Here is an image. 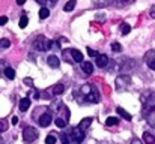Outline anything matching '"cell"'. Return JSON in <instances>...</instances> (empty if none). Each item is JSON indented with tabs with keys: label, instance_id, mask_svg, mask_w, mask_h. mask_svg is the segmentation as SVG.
I'll return each instance as SVG.
<instances>
[{
	"label": "cell",
	"instance_id": "1",
	"mask_svg": "<svg viewBox=\"0 0 155 144\" xmlns=\"http://www.w3.org/2000/svg\"><path fill=\"white\" fill-rule=\"evenodd\" d=\"M145 107H143V116L148 120V123L155 128V95L148 96L146 99L143 98Z\"/></svg>",
	"mask_w": 155,
	"mask_h": 144
},
{
	"label": "cell",
	"instance_id": "2",
	"mask_svg": "<svg viewBox=\"0 0 155 144\" xmlns=\"http://www.w3.org/2000/svg\"><path fill=\"white\" fill-rule=\"evenodd\" d=\"M38 137H39V132H38L35 128H32V126H26V128H24V131H23V140L27 144L36 141Z\"/></svg>",
	"mask_w": 155,
	"mask_h": 144
},
{
	"label": "cell",
	"instance_id": "3",
	"mask_svg": "<svg viewBox=\"0 0 155 144\" xmlns=\"http://www.w3.org/2000/svg\"><path fill=\"white\" fill-rule=\"evenodd\" d=\"M114 84H116V90H117V92H122V90L128 89V86L131 84V78H130L128 75H119V77L116 78Z\"/></svg>",
	"mask_w": 155,
	"mask_h": 144
},
{
	"label": "cell",
	"instance_id": "4",
	"mask_svg": "<svg viewBox=\"0 0 155 144\" xmlns=\"http://www.w3.org/2000/svg\"><path fill=\"white\" fill-rule=\"evenodd\" d=\"M50 44H51V41H48L47 38L38 36V38L33 41V48H35V50H39V51H45V50L50 48Z\"/></svg>",
	"mask_w": 155,
	"mask_h": 144
},
{
	"label": "cell",
	"instance_id": "5",
	"mask_svg": "<svg viewBox=\"0 0 155 144\" xmlns=\"http://www.w3.org/2000/svg\"><path fill=\"white\" fill-rule=\"evenodd\" d=\"M66 135H68L69 138H72L74 141H78V143H81V141L84 140V131H81L78 126H77V128H72Z\"/></svg>",
	"mask_w": 155,
	"mask_h": 144
},
{
	"label": "cell",
	"instance_id": "6",
	"mask_svg": "<svg viewBox=\"0 0 155 144\" xmlns=\"http://www.w3.org/2000/svg\"><path fill=\"white\" fill-rule=\"evenodd\" d=\"M51 120H53L51 113H50V111H45L44 114H41V116H39L38 123H39V126H41V128H47V126H50Z\"/></svg>",
	"mask_w": 155,
	"mask_h": 144
},
{
	"label": "cell",
	"instance_id": "7",
	"mask_svg": "<svg viewBox=\"0 0 155 144\" xmlns=\"http://www.w3.org/2000/svg\"><path fill=\"white\" fill-rule=\"evenodd\" d=\"M108 65V57L105 54H98L97 56V66L98 68H105Z\"/></svg>",
	"mask_w": 155,
	"mask_h": 144
},
{
	"label": "cell",
	"instance_id": "8",
	"mask_svg": "<svg viewBox=\"0 0 155 144\" xmlns=\"http://www.w3.org/2000/svg\"><path fill=\"white\" fill-rule=\"evenodd\" d=\"M84 99H86L87 102H98V101H100V95L95 92V89H91L89 93L84 96Z\"/></svg>",
	"mask_w": 155,
	"mask_h": 144
},
{
	"label": "cell",
	"instance_id": "9",
	"mask_svg": "<svg viewBox=\"0 0 155 144\" xmlns=\"http://www.w3.org/2000/svg\"><path fill=\"white\" fill-rule=\"evenodd\" d=\"M18 108H20V111H27L29 108H30V98H23L21 101H20V105H18Z\"/></svg>",
	"mask_w": 155,
	"mask_h": 144
},
{
	"label": "cell",
	"instance_id": "10",
	"mask_svg": "<svg viewBox=\"0 0 155 144\" xmlns=\"http://www.w3.org/2000/svg\"><path fill=\"white\" fill-rule=\"evenodd\" d=\"M71 57H72V60L74 62H77V63H81L83 62V54H81V51H78V50H71Z\"/></svg>",
	"mask_w": 155,
	"mask_h": 144
},
{
	"label": "cell",
	"instance_id": "11",
	"mask_svg": "<svg viewBox=\"0 0 155 144\" xmlns=\"http://www.w3.org/2000/svg\"><path fill=\"white\" fill-rule=\"evenodd\" d=\"M47 63H48V66L50 68H59L60 66V60L56 57V56H48V59H47Z\"/></svg>",
	"mask_w": 155,
	"mask_h": 144
},
{
	"label": "cell",
	"instance_id": "12",
	"mask_svg": "<svg viewBox=\"0 0 155 144\" xmlns=\"http://www.w3.org/2000/svg\"><path fill=\"white\" fill-rule=\"evenodd\" d=\"M81 69H83V72L86 75H91L94 72V66H92L91 62H81Z\"/></svg>",
	"mask_w": 155,
	"mask_h": 144
},
{
	"label": "cell",
	"instance_id": "13",
	"mask_svg": "<svg viewBox=\"0 0 155 144\" xmlns=\"http://www.w3.org/2000/svg\"><path fill=\"white\" fill-rule=\"evenodd\" d=\"M92 120H94L92 117H86V119H83V120H81V122L78 123V128H80L81 131H86V129H87V128L91 126Z\"/></svg>",
	"mask_w": 155,
	"mask_h": 144
},
{
	"label": "cell",
	"instance_id": "14",
	"mask_svg": "<svg viewBox=\"0 0 155 144\" xmlns=\"http://www.w3.org/2000/svg\"><path fill=\"white\" fill-rule=\"evenodd\" d=\"M116 111H117V114L122 117V119H125V120H131L133 117H131V114L128 113V111H125L122 107H119V108H116Z\"/></svg>",
	"mask_w": 155,
	"mask_h": 144
},
{
	"label": "cell",
	"instance_id": "15",
	"mask_svg": "<svg viewBox=\"0 0 155 144\" xmlns=\"http://www.w3.org/2000/svg\"><path fill=\"white\" fill-rule=\"evenodd\" d=\"M54 123H56V126H57V128H65V126H66V123H68V119H66V117L59 116V117H56Z\"/></svg>",
	"mask_w": 155,
	"mask_h": 144
},
{
	"label": "cell",
	"instance_id": "16",
	"mask_svg": "<svg viewBox=\"0 0 155 144\" xmlns=\"http://www.w3.org/2000/svg\"><path fill=\"white\" fill-rule=\"evenodd\" d=\"M143 143L145 144H155V137L151 132H145L143 134Z\"/></svg>",
	"mask_w": 155,
	"mask_h": 144
},
{
	"label": "cell",
	"instance_id": "17",
	"mask_svg": "<svg viewBox=\"0 0 155 144\" xmlns=\"http://www.w3.org/2000/svg\"><path fill=\"white\" fill-rule=\"evenodd\" d=\"M63 90H65V86L63 84H56L54 87H53V95L54 96H57V95H62L63 93Z\"/></svg>",
	"mask_w": 155,
	"mask_h": 144
},
{
	"label": "cell",
	"instance_id": "18",
	"mask_svg": "<svg viewBox=\"0 0 155 144\" xmlns=\"http://www.w3.org/2000/svg\"><path fill=\"white\" fill-rule=\"evenodd\" d=\"M48 17H50V9L45 8V6H42L41 11H39V18H41V20H45V18H48Z\"/></svg>",
	"mask_w": 155,
	"mask_h": 144
},
{
	"label": "cell",
	"instance_id": "19",
	"mask_svg": "<svg viewBox=\"0 0 155 144\" xmlns=\"http://www.w3.org/2000/svg\"><path fill=\"white\" fill-rule=\"evenodd\" d=\"M75 5H77V2H75V0H69V2L63 6V11H65V12H71V11L75 8Z\"/></svg>",
	"mask_w": 155,
	"mask_h": 144
},
{
	"label": "cell",
	"instance_id": "20",
	"mask_svg": "<svg viewBox=\"0 0 155 144\" xmlns=\"http://www.w3.org/2000/svg\"><path fill=\"white\" fill-rule=\"evenodd\" d=\"M5 75H6V78H9V80H14L15 78V71L12 69V68H5Z\"/></svg>",
	"mask_w": 155,
	"mask_h": 144
},
{
	"label": "cell",
	"instance_id": "21",
	"mask_svg": "<svg viewBox=\"0 0 155 144\" xmlns=\"http://www.w3.org/2000/svg\"><path fill=\"white\" fill-rule=\"evenodd\" d=\"M9 47H11V41L9 39H6V38L0 39V51H3V50H6Z\"/></svg>",
	"mask_w": 155,
	"mask_h": 144
},
{
	"label": "cell",
	"instance_id": "22",
	"mask_svg": "<svg viewBox=\"0 0 155 144\" xmlns=\"http://www.w3.org/2000/svg\"><path fill=\"white\" fill-rule=\"evenodd\" d=\"M119 123V119L117 117H108L107 120H105V125L107 126H114V125H117Z\"/></svg>",
	"mask_w": 155,
	"mask_h": 144
},
{
	"label": "cell",
	"instance_id": "23",
	"mask_svg": "<svg viewBox=\"0 0 155 144\" xmlns=\"http://www.w3.org/2000/svg\"><path fill=\"white\" fill-rule=\"evenodd\" d=\"M27 24H29V18L26 15H21V18H20V27L21 29H26Z\"/></svg>",
	"mask_w": 155,
	"mask_h": 144
},
{
	"label": "cell",
	"instance_id": "24",
	"mask_svg": "<svg viewBox=\"0 0 155 144\" xmlns=\"http://www.w3.org/2000/svg\"><path fill=\"white\" fill-rule=\"evenodd\" d=\"M62 141H63V144H80V143H78V141H74L72 138H69V137H68L66 134L63 135V138H62Z\"/></svg>",
	"mask_w": 155,
	"mask_h": 144
},
{
	"label": "cell",
	"instance_id": "25",
	"mask_svg": "<svg viewBox=\"0 0 155 144\" xmlns=\"http://www.w3.org/2000/svg\"><path fill=\"white\" fill-rule=\"evenodd\" d=\"M120 32H122V35H128V33L131 32V26H130V24H122Z\"/></svg>",
	"mask_w": 155,
	"mask_h": 144
},
{
	"label": "cell",
	"instance_id": "26",
	"mask_svg": "<svg viewBox=\"0 0 155 144\" xmlns=\"http://www.w3.org/2000/svg\"><path fill=\"white\" fill-rule=\"evenodd\" d=\"M111 50H113L114 53H119V51H122V47H120V44L113 42V44H111Z\"/></svg>",
	"mask_w": 155,
	"mask_h": 144
},
{
	"label": "cell",
	"instance_id": "27",
	"mask_svg": "<svg viewBox=\"0 0 155 144\" xmlns=\"http://www.w3.org/2000/svg\"><path fill=\"white\" fill-rule=\"evenodd\" d=\"M54 143H56V137L54 135H48L45 138V144H54Z\"/></svg>",
	"mask_w": 155,
	"mask_h": 144
},
{
	"label": "cell",
	"instance_id": "28",
	"mask_svg": "<svg viewBox=\"0 0 155 144\" xmlns=\"http://www.w3.org/2000/svg\"><path fill=\"white\" fill-rule=\"evenodd\" d=\"M87 54H89L91 57H97V56H98V53H97L95 50H92V48H87Z\"/></svg>",
	"mask_w": 155,
	"mask_h": 144
},
{
	"label": "cell",
	"instance_id": "29",
	"mask_svg": "<svg viewBox=\"0 0 155 144\" xmlns=\"http://www.w3.org/2000/svg\"><path fill=\"white\" fill-rule=\"evenodd\" d=\"M8 129V123H5V122H0V132H5Z\"/></svg>",
	"mask_w": 155,
	"mask_h": 144
},
{
	"label": "cell",
	"instance_id": "30",
	"mask_svg": "<svg viewBox=\"0 0 155 144\" xmlns=\"http://www.w3.org/2000/svg\"><path fill=\"white\" fill-rule=\"evenodd\" d=\"M6 23H8V17H5V15L0 17V26H5Z\"/></svg>",
	"mask_w": 155,
	"mask_h": 144
},
{
	"label": "cell",
	"instance_id": "31",
	"mask_svg": "<svg viewBox=\"0 0 155 144\" xmlns=\"http://www.w3.org/2000/svg\"><path fill=\"white\" fill-rule=\"evenodd\" d=\"M148 66H149L151 69H154V71H155V59H154V60H149V62H148Z\"/></svg>",
	"mask_w": 155,
	"mask_h": 144
},
{
	"label": "cell",
	"instance_id": "32",
	"mask_svg": "<svg viewBox=\"0 0 155 144\" xmlns=\"http://www.w3.org/2000/svg\"><path fill=\"white\" fill-rule=\"evenodd\" d=\"M149 15H151V18H155V5L151 8V11H149Z\"/></svg>",
	"mask_w": 155,
	"mask_h": 144
},
{
	"label": "cell",
	"instance_id": "33",
	"mask_svg": "<svg viewBox=\"0 0 155 144\" xmlns=\"http://www.w3.org/2000/svg\"><path fill=\"white\" fill-rule=\"evenodd\" d=\"M32 78H24V84H27V86H32Z\"/></svg>",
	"mask_w": 155,
	"mask_h": 144
},
{
	"label": "cell",
	"instance_id": "34",
	"mask_svg": "<svg viewBox=\"0 0 155 144\" xmlns=\"http://www.w3.org/2000/svg\"><path fill=\"white\" fill-rule=\"evenodd\" d=\"M11 123H12V125H17V123H18V117H17V116H14V117L11 119Z\"/></svg>",
	"mask_w": 155,
	"mask_h": 144
},
{
	"label": "cell",
	"instance_id": "35",
	"mask_svg": "<svg viewBox=\"0 0 155 144\" xmlns=\"http://www.w3.org/2000/svg\"><path fill=\"white\" fill-rule=\"evenodd\" d=\"M131 144H143V143H142V141H140L139 138H134V140L131 141Z\"/></svg>",
	"mask_w": 155,
	"mask_h": 144
},
{
	"label": "cell",
	"instance_id": "36",
	"mask_svg": "<svg viewBox=\"0 0 155 144\" xmlns=\"http://www.w3.org/2000/svg\"><path fill=\"white\" fill-rule=\"evenodd\" d=\"M38 3H41V5H48V0H36Z\"/></svg>",
	"mask_w": 155,
	"mask_h": 144
},
{
	"label": "cell",
	"instance_id": "37",
	"mask_svg": "<svg viewBox=\"0 0 155 144\" xmlns=\"http://www.w3.org/2000/svg\"><path fill=\"white\" fill-rule=\"evenodd\" d=\"M17 3L21 6V5H24V3H26V0H17Z\"/></svg>",
	"mask_w": 155,
	"mask_h": 144
},
{
	"label": "cell",
	"instance_id": "38",
	"mask_svg": "<svg viewBox=\"0 0 155 144\" xmlns=\"http://www.w3.org/2000/svg\"><path fill=\"white\" fill-rule=\"evenodd\" d=\"M124 2H127V3H130V2H133V0H124Z\"/></svg>",
	"mask_w": 155,
	"mask_h": 144
}]
</instances>
